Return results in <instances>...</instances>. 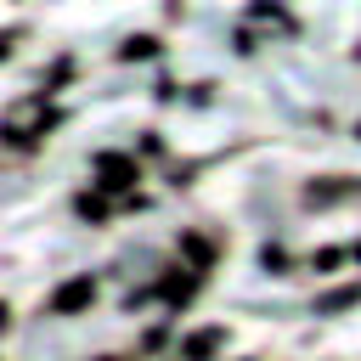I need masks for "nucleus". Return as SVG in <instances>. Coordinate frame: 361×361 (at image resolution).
<instances>
[{"label":"nucleus","instance_id":"obj_3","mask_svg":"<svg viewBox=\"0 0 361 361\" xmlns=\"http://www.w3.org/2000/svg\"><path fill=\"white\" fill-rule=\"evenodd\" d=\"M214 344H220V333H197V338H186V355L197 361V355H209Z\"/></svg>","mask_w":361,"mask_h":361},{"label":"nucleus","instance_id":"obj_1","mask_svg":"<svg viewBox=\"0 0 361 361\" xmlns=\"http://www.w3.org/2000/svg\"><path fill=\"white\" fill-rule=\"evenodd\" d=\"M85 299H90V282H85V276H79V282H73V288H62V293H56V310H79V305H85Z\"/></svg>","mask_w":361,"mask_h":361},{"label":"nucleus","instance_id":"obj_2","mask_svg":"<svg viewBox=\"0 0 361 361\" xmlns=\"http://www.w3.org/2000/svg\"><path fill=\"white\" fill-rule=\"evenodd\" d=\"M102 175H107L102 186H130V164L124 158H102Z\"/></svg>","mask_w":361,"mask_h":361}]
</instances>
